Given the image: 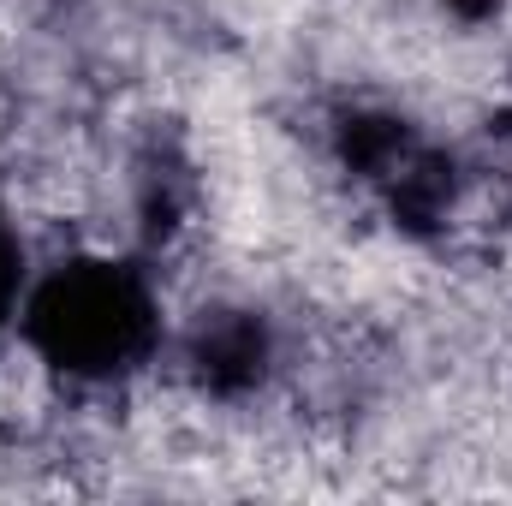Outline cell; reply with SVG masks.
Masks as SVG:
<instances>
[{"instance_id":"cell-1","label":"cell","mask_w":512,"mask_h":506,"mask_svg":"<svg viewBox=\"0 0 512 506\" xmlns=\"http://www.w3.org/2000/svg\"><path fill=\"white\" fill-rule=\"evenodd\" d=\"M24 346L72 381H114L161 346V304L143 268L114 256H72L24 286Z\"/></svg>"},{"instance_id":"cell-2","label":"cell","mask_w":512,"mask_h":506,"mask_svg":"<svg viewBox=\"0 0 512 506\" xmlns=\"http://www.w3.org/2000/svg\"><path fill=\"white\" fill-rule=\"evenodd\" d=\"M191 364H197V381L209 393H221V399L251 393L262 381V370H268V328L256 322L251 310H227V316L203 322Z\"/></svg>"},{"instance_id":"cell-3","label":"cell","mask_w":512,"mask_h":506,"mask_svg":"<svg viewBox=\"0 0 512 506\" xmlns=\"http://www.w3.org/2000/svg\"><path fill=\"white\" fill-rule=\"evenodd\" d=\"M24 251H18V233H12V221H6V209H0V334H6V322L18 316V304H24Z\"/></svg>"},{"instance_id":"cell-4","label":"cell","mask_w":512,"mask_h":506,"mask_svg":"<svg viewBox=\"0 0 512 506\" xmlns=\"http://www.w3.org/2000/svg\"><path fill=\"white\" fill-rule=\"evenodd\" d=\"M447 6H453L465 24H483V18H495V12H501V0H447Z\"/></svg>"}]
</instances>
